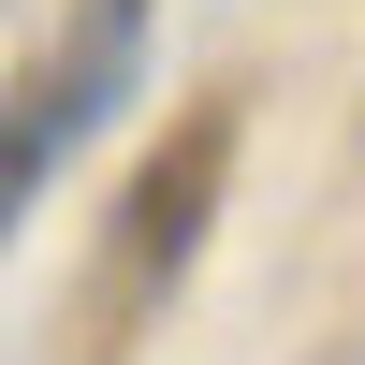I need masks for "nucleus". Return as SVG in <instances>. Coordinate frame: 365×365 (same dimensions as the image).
I'll list each match as a JSON object with an SVG mask.
<instances>
[{
  "instance_id": "obj_2",
  "label": "nucleus",
  "mask_w": 365,
  "mask_h": 365,
  "mask_svg": "<svg viewBox=\"0 0 365 365\" xmlns=\"http://www.w3.org/2000/svg\"><path fill=\"white\" fill-rule=\"evenodd\" d=\"M205 190H220V117H205V132L175 146V161L146 175V190H132V234H117V278H132V292L190 263V234H205Z\"/></svg>"
},
{
  "instance_id": "obj_1",
  "label": "nucleus",
  "mask_w": 365,
  "mask_h": 365,
  "mask_svg": "<svg viewBox=\"0 0 365 365\" xmlns=\"http://www.w3.org/2000/svg\"><path fill=\"white\" fill-rule=\"evenodd\" d=\"M132 88H146V0H73V29H58L15 73V103H0V234L73 175V146L103 132Z\"/></svg>"
}]
</instances>
